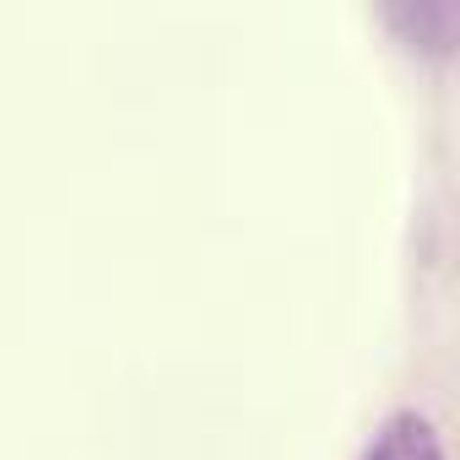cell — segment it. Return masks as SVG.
<instances>
[{
  "label": "cell",
  "instance_id": "6da1fadb",
  "mask_svg": "<svg viewBox=\"0 0 460 460\" xmlns=\"http://www.w3.org/2000/svg\"><path fill=\"white\" fill-rule=\"evenodd\" d=\"M363 460H444V444H438V433H433V422L422 411H395L374 433Z\"/></svg>",
  "mask_w": 460,
  "mask_h": 460
}]
</instances>
